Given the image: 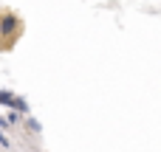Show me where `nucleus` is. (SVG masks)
<instances>
[{"mask_svg": "<svg viewBox=\"0 0 161 152\" xmlns=\"http://www.w3.org/2000/svg\"><path fill=\"white\" fill-rule=\"evenodd\" d=\"M6 121H8V127H14V124H17V121H20V116H17V113H11V110H8V116H6Z\"/></svg>", "mask_w": 161, "mask_h": 152, "instance_id": "5", "label": "nucleus"}, {"mask_svg": "<svg viewBox=\"0 0 161 152\" xmlns=\"http://www.w3.org/2000/svg\"><path fill=\"white\" fill-rule=\"evenodd\" d=\"M25 130H28V133H34V135H40V133H42V124H40L34 116H28V118H25Z\"/></svg>", "mask_w": 161, "mask_h": 152, "instance_id": "4", "label": "nucleus"}, {"mask_svg": "<svg viewBox=\"0 0 161 152\" xmlns=\"http://www.w3.org/2000/svg\"><path fill=\"white\" fill-rule=\"evenodd\" d=\"M11 113H17V116H31V104H28V99L25 96H14V104H11Z\"/></svg>", "mask_w": 161, "mask_h": 152, "instance_id": "2", "label": "nucleus"}, {"mask_svg": "<svg viewBox=\"0 0 161 152\" xmlns=\"http://www.w3.org/2000/svg\"><path fill=\"white\" fill-rule=\"evenodd\" d=\"M0 147H3V149H8V147H11V141H8V135H6L3 130H0Z\"/></svg>", "mask_w": 161, "mask_h": 152, "instance_id": "6", "label": "nucleus"}, {"mask_svg": "<svg viewBox=\"0 0 161 152\" xmlns=\"http://www.w3.org/2000/svg\"><path fill=\"white\" fill-rule=\"evenodd\" d=\"M20 34H23V17L14 11H3L0 14V45L8 48Z\"/></svg>", "mask_w": 161, "mask_h": 152, "instance_id": "1", "label": "nucleus"}, {"mask_svg": "<svg viewBox=\"0 0 161 152\" xmlns=\"http://www.w3.org/2000/svg\"><path fill=\"white\" fill-rule=\"evenodd\" d=\"M14 96H17V93H11V90H6V87H0V107H6V110H11V104H14Z\"/></svg>", "mask_w": 161, "mask_h": 152, "instance_id": "3", "label": "nucleus"}]
</instances>
